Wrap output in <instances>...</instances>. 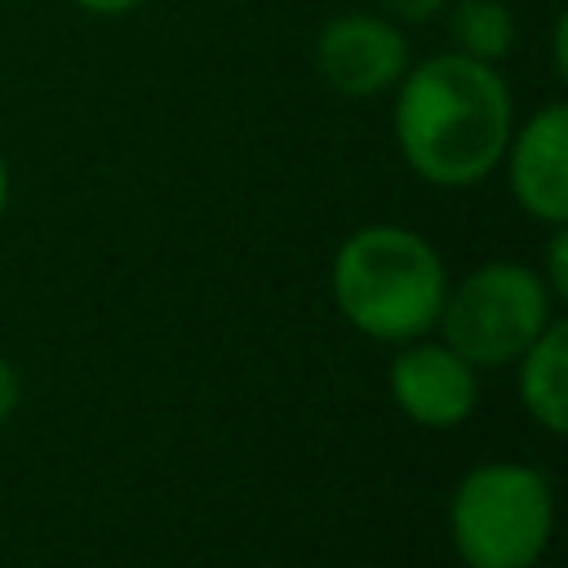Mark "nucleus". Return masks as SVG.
<instances>
[{
    "mask_svg": "<svg viewBox=\"0 0 568 568\" xmlns=\"http://www.w3.org/2000/svg\"><path fill=\"white\" fill-rule=\"evenodd\" d=\"M390 129L404 164L444 191L484 182L510 142L515 98L493 62L457 49L408 62L395 84Z\"/></svg>",
    "mask_w": 568,
    "mask_h": 568,
    "instance_id": "1",
    "label": "nucleus"
},
{
    "mask_svg": "<svg viewBox=\"0 0 568 568\" xmlns=\"http://www.w3.org/2000/svg\"><path fill=\"white\" fill-rule=\"evenodd\" d=\"M444 4H448V0H373V9H377L382 18H390V22H399V27H417V22H426V18H439Z\"/></svg>",
    "mask_w": 568,
    "mask_h": 568,
    "instance_id": "10",
    "label": "nucleus"
},
{
    "mask_svg": "<svg viewBox=\"0 0 568 568\" xmlns=\"http://www.w3.org/2000/svg\"><path fill=\"white\" fill-rule=\"evenodd\" d=\"M222 4H240V0H222Z\"/></svg>",
    "mask_w": 568,
    "mask_h": 568,
    "instance_id": "16",
    "label": "nucleus"
},
{
    "mask_svg": "<svg viewBox=\"0 0 568 568\" xmlns=\"http://www.w3.org/2000/svg\"><path fill=\"white\" fill-rule=\"evenodd\" d=\"M515 204L546 226H568V106L546 102L510 129L501 151Z\"/></svg>",
    "mask_w": 568,
    "mask_h": 568,
    "instance_id": "6",
    "label": "nucleus"
},
{
    "mask_svg": "<svg viewBox=\"0 0 568 568\" xmlns=\"http://www.w3.org/2000/svg\"><path fill=\"white\" fill-rule=\"evenodd\" d=\"M444 293V257L426 235L408 226H359L333 253V302L342 320L373 342L426 337L439 320Z\"/></svg>",
    "mask_w": 568,
    "mask_h": 568,
    "instance_id": "2",
    "label": "nucleus"
},
{
    "mask_svg": "<svg viewBox=\"0 0 568 568\" xmlns=\"http://www.w3.org/2000/svg\"><path fill=\"white\" fill-rule=\"evenodd\" d=\"M390 399L408 422L426 430L462 426L479 399L475 364H466L448 342H399V355L390 359Z\"/></svg>",
    "mask_w": 568,
    "mask_h": 568,
    "instance_id": "7",
    "label": "nucleus"
},
{
    "mask_svg": "<svg viewBox=\"0 0 568 568\" xmlns=\"http://www.w3.org/2000/svg\"><path fill=\"white\" fill-rule=\"evenodd\" d=\"M4 204H9V164L0 155V217H4Z\"/></svg>",
    "mask_w": 568,
    "mask_h": 568,
    "instance_id": "15",
    "label": "nucleus"
},
{
    "mask_svg": "<svg viewBox=\"0 0 568 568\" xmlns=\"http://www.w3.org/2000/svg\"><path fill=\"white\" fill-rule=\"evenodd\" d=\"M315 75L337 98H377L399 84L413 53L399 22L382 18L377 9H346L333 13L315 31Z\"/></svg>",
    "mask_w": 568,
    "mask_h": 568,
    "instance_id": "5",
    "label": "nucleus"
},
{
    "mask_svg": "<svg viewBox=\"0 0 568 568\" xmlns=\"http://www.w3.org/2000/svg\"><path fill=\"white\" fill-rule=\"evenodd\" d=\"M555 293L532 266L484 262L462 284H448L435 328L466 364L497 368L515 364L555 320Z\"/></svg>",
    "mask_w": 568,
    "mask_h": 568,
    "instance_id": "4",
    "label": "nucleus"
},
{
    "mask_svg": "<svg viewBox=\"0 0 568 568\" xmlns=\"http://www.w3.org/2000/svg\"><path fill=\"white\" fill-rule=\"evenodd\" d=\"M564 36H568V22L559 18V22H555V40H550V49H555L550 58H555V75H559V80L568 75V53H564Z\"/></svg>",
    "mask_w": 568,
    "mask_h": 568,
    "instance_id": "14",
    "label": "nucleus"
},
{
    "mask_svg": "<svg viewBox=\"0 0 568 568\" xmlns=\"http://www.w3.org/2000/svg\"><path fill=\"white\" fill-rule=\"evenodd\" d=\"M519 364V404L537 426L550 435H564L568 426V328L559 320L546 324V333L515 359Z\"/></svg>",
    "mask_w": 568,
    "mask_h": 568,
    "instance_id": "8",
    "label": "nucleus"
},
{
    "mask_svg": "<svg viewBox=\"0 0 568 568\" xmlns=\"http://www.w3.org/2000/svg\"><path fill=\"white\" fill-rule=\"evenodd\" d=\"M18 373H13V364L0 355V422H9V413L18 408Z\"/></svg>",
    "mask_w": 568,
    "mask_h": 568,
    "instance_id": "12",
    "label": "nucleus"
},
{
    "mask_svg": "<svg viewBox=\"0 0 568 568\" xmlns=\"http://www.w3.org/2000/svg\"><path fill=\"white\" fill-rule=\"evenodd\" d=\"M555 528V497L524 462H484L448 501V537L466 568H532Z\"/></svg>",
    "mask_w": 568,
    "mask_h": 568,
    "instance_id": "3",
    "label": "nucleus"
},
{
    "mask_svg": "<svg viewBox=\"0 0 568 568\" xmlns=\"http://www.w3.org/2000/svg\"><path fill=\"white\" fill-rule=\"evenodd\" d=\"M546 288L555 297H568V231L550 226V244H546Z\"/></svg>",
    "mask_w": 568,
    "mask_h": 568,
    "instance_id": "11",
    "label": "nucleus"
},
{
    "mask_svg": "<svg viewBox=\"0 0 568 568\" xmlns=\"http://www.w3.org/2000/svg\"><path fill=\"white\" fill-rule=\"evenodd\" d=\"M444 18H448V36H453L457 53L493 62V67L515 53L519 27H515V13L501 0H448Z\"/></svg>",
    "mask_w": 568,
    "mask_h": 568,
    "instance_id": "9",
    "label": "nucleus"
},
{
    "mask_svg": "<svg viewBox=\"0 0 568 568\" xmlns=\"http://www.w3.org/2000/svg\"><path fill=\"white\" fill-rule=\"evenodd\" d=\"M71 4L84 13H98V18H120V13H133L142 0H71Z\"/></svg>",
    "mask_w": 568,
    "mask_h": 568,
    "instance_id": "13",
    "label": "nucleus"
}]
</instances>
